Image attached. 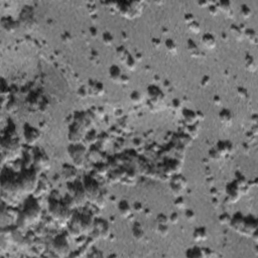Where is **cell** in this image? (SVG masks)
I'll use <instances>...</instances> for the list:
<instances>
[{"mask_svg":"<svg viewBox=\"0 0 258 258\" xmlns=\"http://www.w3.org/2000/svg\"><path fill=\"white\" fill-rule=\"evenodd\" d=\"M185 20L189 23V24H190L191 22L195 21V17L192 13H187V14H185Z\"/></svg>","mask_w":258,"mask_h":258,"instance_id":"obj_33","label":"cell"},{"mask_svg":"<svg viewBox=\"0 0 258 258\" xmlns=\"http://www.w3.org/2000/svg\"><path fill=\"white\" fill-rule=\"evenodd\" d=\"M217 151L221 156L227 155V154H231L233 150L232 143L230 141H219L217 143Z\"/></svg>","mask_w":258,"mask_h":258,"instance_id":"obj_2","label":"cell"},{"mask_svg":"<svg viewBox=\"0 0 258 258\" xmlns=\"http://www.w3.org/2000/svg\"><path fill=\"white\" fill-rule=\"evenodd\" d=\"M130 100H131V102L134 103V104H139V103L142 101V97L139 92L134 91L131 93V95H130Z\"/></svg>","mask_w":258,"mask_h":258,"instance_id":"obj_19","label":"cell"},{"mask_svg":"<svg viewBox=\"0 0 258 258\" xmlns=\"http://www.w3.org/2000/svg\"><path fill=\"white\" fill-rule=\"evenodd\" d=\"M113 36L110 32H105L103 34V43H104L106 46H110L113 43Z\"/></svg>","mask_w":258,"mask_h":258,"instance_id":"obj_23","label":"cell"},{"mask_svg":"<svg viewBox=\"0 0 258 258\" xmlns=\"http://www.w3.org/2000/svg\"><path fill=\"white\" fill-rule=\"evenodd\" d=\"M230 32H231V33L233 34L234 36L236 37L237 39H243L244 32H243V30L240 29L239 26L234 25V24L231 25V27H230Z\"/></svg>","mask_w":258,"mask_h":258,"instance_id":"obj_13","label":"cell"},{"mask_svg":"<svg viewBox=\"0 0 258 258\" xmlns=\"http://www.w3.org/2000/svg\"><path fill=\"white\" fill-rule=\"evenodd\" d=\"M173 107L174 109H180L181 108V102L178 100V99H174L173 101Z\"/></svg>","mask_w":258,"mask_h":258,"instance_id":"obj_37","label":"cell"},{"mask_svg":"<svg viewBox=\"0 0 258 258\" xmlns=\"http://www.w3.org/2000/svg\"><path fill=\"white\" fill-rule=\"evenodd\" d=\"M156 221H157V223L159 225H167L168 221H170V219H168L164 214H159V215L157 216Z\"/></svg>","mask_w":258,"mask_h":258,"instance_id":"obj_24","label":"cell"},{"mask_svg":"<svg viewBox=\"0 0 258 258\" xmlns=\"http://www.w3.org/2000/svg\"><path fill=\"white\" fill-rule=\"evenodd\" d=\"M221 103H222L221 98H220L219 96H215L214 97V104L217 105V106H220L221 105Z\"/></svg>","mask_w":258,"mask_h":258,"instance_id":"obj_40","label":"cell"},{"mask_svg":"<svg viewBox=\"0 0 258 258\" xmlns=\"http://www.w3.org/2000/svg\"><path fill=\"white\" fill-rule=\"evenodd\" d=\"M178 220H180V216H178V213H173V214L170 216V221L173 223V224H177L178 222Z\"/></svg>","mask_w":258,"mask_h":258,"instance_id":"obj_31","label":"cell"},{"mask_svg":"<svg viewBox=\"0 0 258 258\" xmlns=\"http://www.w3.org/2000/svg\"><path fill=\"white\" fill-rule=\"evenodd\" d=\"M237 93H238L239 97L242 98V99H246L247 96H248V92H247V90H246L245 88H242V87L238 88V91H237Z\"/></svg>","mask_w":258,"mask_h":258,"instance_id":"obj_30","label":"cell"},{"mask_svg":"<svg viewBox=\"0 0 258 258\" xmlns=\"http://www.w3.org/2000/svg\"><path fill=\"white\" fill-rule=\"evenodd\" d=\"M209 12L211 13L212 15H217L219 12V9L216 5H210L209 6Z\"/></svg>","mask_w":258,"mask_h":258,"instance_id":"obj_32","label":"cell"},{"mask_svg":"<svg viewBox=\"0 0 258 258\" xmlns=\"http://www.w3.org/2000/svg\"><path fill=\"white\" fill-rule=\"evenodd\" d=\"M226 192L228 194V200H230L232 203H236V201H238L240 190L236 183H232L227 185Z\"/></svg>","mask_w":258,"mask_h":258,"instance_id":"obj_1","label":"cell"},{"mask_svg":"<svg viewBox=\"0 0 258 258\" xmlns=\"http://www.w3.org/2000/svg\"><path fill=\"white\" fill-rule=\"evenodd\" d=\"M202 42L208 50H214L216 47V39L211 33H205L202 37Z\"/></svg>","mask_w":258,"mask_h":258,"instance_id":"obj_4","label":"cell"},{"mask_svg":"<svg viewBox=\"0 0 258 258\" xmlns=\"http://www.w3.org/2000/svg\"><path fill=\"white\" fill-rule=\"evenodd\" d=\"M183 116L185 121L190 125H194L195 122L197 121V116H196V112L192 111L190 109H185L183 111Z\"/></svg>","mask_w":258,"mask_h":258,"instance_id":"obj_6","label":"cell"},{"mask_svg":"<svg viewBox=\"0 0 258 258\" xmlns=\"http://www.w3.org/2000/svg\"><path fill=\"white\" fill-rule=\"evenodd\" d=\"M219 118H220V121H221L223 124L225 125H230L232 123V120H233V115L230 110L228 109H223L221 112H220L219 114Z\"/></svg>","mask_w":258,"mask_h":258,"instance_id":"obj_5","label":"cell"},{"mask_svg":"<svg viewBox=\"0 0 258 258\" xmlns=\"http://www.w3.org/2000/svg\"><path fill=\"white\" fill-rule=\"evenodd\" d=\"M193 237H194V239L196 240V241H204V240L207 239V231H206V229L205 228H197L195 230V232H194V235H193Z\"/></svg>","mask_w":258,"mask_h":258,"instance_id":"obj_11","label":"cell"},{"mask_svg":"<svg viewBox=\"0 0 258 258\" xmlns=\"http://www.w3.org/2000/svg\"><path fill=\"white\" fill-rule=\"evenodd\" d=\"M185 219H187L188 221H194L195 217H196V214H195L194 211H192V210L188 209V210H185Z\"/></svg>","mask_w":258,"mask_h":258,"instance_id":"obj_27","label":"cell"},{"mask_svg":"<svg viewBox=\"0 0 258 258\" xmlns=\"http://www.w3.org/2000/svg\"><path fill=\"white\" fill-rule=\"evenodd\" d=\"M152 44L154 46V47H156V49H158V47H160V44H161V42L158 39H152Z\"/></svg>","mask_w":258,"mask_h":258,"instance_id":"obj_39","label":"cell"},{"mask_svg":"<svg viewBox=\"0 0 258 258\" xmlns=\"http://www.w3.org/2000/svg\"><path fill=\"white\" fill-rule=\"evenodd\" d=\"M211 193H214V194H212V196L214 198H216L217 196H218V194H219V192H218V190H217V189H215V188H212L211 189V191H210Z\"/></svg>","mask_w":258,"mask_h":258,"instance_id":"obj_41","label":"cell"},{"mask_svg":"<svg viewBox=\"0 0 258 258\" xmlns=\"http://www.w3.org/2000/svg\"><path fill=\"white\" fill-rule=\"evenodd\" d=\"M117 54H118V58H120V60H121L122 62H124V63H125L127 57L129 56V54L127 53V50L123 47H120L117 49Z\"/></svg>","mask_w":258,"mask_h":258,"instance_id":"obj_18","label":"cell"},{"mask_svg":"<svg viewBox=\"0 0 258 258\" xmlns=\"http://www.w3.org/2000/svg\"><path fill=\"white\" fill-rule=\"evenodd\" d=\"M174 206L178 209H185V202L181 197H178L174 202Z\"/></svg>","mask_w":258,"mask_h":258,"instance_id":"obj_28","label":"cell"},{"mask_svg":"<svg viewBox=\"0 0 258 258\" xmlns=\"http://www.w3.org/2000/svg\"><path fill=\"white\" fill-rule=\"evenodd\" d=\"M157 233L159 234V235L166 236V234L168 233V227H167V225H159V224H158Z\"/></svg>","mask_w":258,"mask_h":258,"instance_id":"obj_26","label":"cell"},{"mask_svg":"<svg viewBox=\"0 0 258 258\" xmlns=\"http://www.w3.org/2000/svg\"><path fill=\"white\" fill-rule=\"evenodd\" d=\"M129 82V78L127 77L126 75H124V74H122V76H121V79H120V82L119 83H122V84H127Z\"/></svg>","mask_w":258,"mask_h":258,"instance_id":"obj_35","label":"cell"},{"mask_svg":"<svg viewBox=\"0 0 258 258\" xmlns=\"http://www.w3.org/2000/svg\"><path fill=\"white\" fill-rule=\"evenodd\" d=\"M209 83H210V78L208 77V76H205V77L203 78L202 82H201V85L202 86H207Z\"/></svg>","mask_w":258,"mask_h":258,"instance_id":"obj_36","label":"cell"},{"mask_svg":"<svg viewBox=\"0 0 258 258\" xmlns=\"http://www.w3.org/2000/svg\"><path fill=\"white\" fill-rule=\"evenodd\" d=\"M209 156H210V159H212V160H217V159H219V158L221 157V155H220L219 152L216 149L210 150L209 151Z\"/></svg>","mask_w":258,"mask_h":258,"instance_id":"obj_29","label":"cell"},{"mask_svg":"<svg viewBox=\"0 0 258 258\" xmlns=\"http://www.w3.org/2000/svg\"><path fill=\"white\" fill-rule=\"evenodd\" d=\"M217 7H218L219 10H221V11L225 12L227 15H232V8H231V3L229 1H220L218 2V4L216 5Z\"/></svg>","mask_w":258,"mask_h":258,"instance_id":"obj_10","label":"cell"},{"mask_svg":"<svg viewBox=\"0 0 258 258\" xmlns=\"http://www.w3.org/2000/svg\"><path fill=\"white\" fill-rule=\"evenodd\" d=\"M196 116H197V121H202V120L205 118L204 114H203V113L200 112V111H197V112H196Z\"/></svg>","mask_w":258,"mask_h":258,"instance_id":"obj_38","label":"cell"},{"mask_svg":"<svg viewBox=\"0 0 258 258\" xmlns=\"http://www.w3.org/2000/svg\"><path fill=\"white\" fill-rule=\"evenodd\" d=\"M89 93H90V92H89L88 89L83 86V87H81L78 90V96L80 98H82V99H85V98H87V96L89 95Z\"/></svg>","mask_w":258,"mask_h":258,"instance_id":"obj_25","label":"cell"},{"mask_svg":"<svg viewBox=\"0 0 258 258\" xmlns=\"http://www.w3.org/2000/svg\"><path fill=\"white\" fill-rule=\"evenodd\" d=\"M245 62H246L247 70L250 72H254L256 70V63H255V61H254V58H252V56H247Z\"/></svg>","mask_w":258,"mask_h":258,"instance_id":"obj_15","label":"cell"},{"mask_svg":"<svg viewBox=\"0 0 258 258\" xmlns=\"http://www.w3.org/2000/svg\"><path fill=\"white\" fill-rule=\"evenodd\" d=\"M188 50L190 51L191 56L193 58H199L202 54L201 50H199V47L193 39H189L188 40Z\"/></svg>","mask_w":258,"mask_h":258,"instance_id":"obj_7","label":"cell"},{"mask_svg":"<svg viewBox=\"0 0 258 258\" xmlns=\"http://www.w3.org/2000/svg\"><path fill=\"white\" fill-rule=\"evenodd\" d=\"M133 210L135 212H141V210H142V206L140 203H135V204L133 205Z\"/></svg>","mask_w":258,"mask_h":258,"instance_id":"obj_34","label":"cell"},{"mask_svg":"<svg viewBox=\"0 0 258 258\" xmlns=\"http://www.w3.org/2000/svg\"><path fill=\"white\" fill-rule=\"evenodd\" d=\"M143 230L139 224H135L133 228V237L137 240H141L143 238Z\"/></svg>","mask_w":258,"mask_h":258,"instance_id":"obj_16","label":"cell"},{"mask_svg":"<svg viewBox=\"0 0 258 258\" xmlns=\"http://www.w3.org/2000/svg\"><path fill=\"white\" fill-rule=\"evenodd\" d=\"M118 210L119 213L123 217H128L130 215V213H131V207H130V205L126 201H121L119 203Z\"/></svg>","mask_w":258,"mask_h":258,"instance_id":"obj_8","label":"cell"},{"mask_svg":"<svg viewBox=\"0 0 258 258\" xmlns=\"http://www.w3.org/2000/svg\"><path fill=\"white\" fill-rule=\"evenodd\" d=\"M164 46H166V50L168 51V53H170V54H175V53H177L178 46H177V43H174V40L170 39H166V43H164Z\"/></svg>","mask_w":258,"mask_h":258,"instance_id":"obj_12","label":"cell"},{"mask_svg":"<svg viewBox=\"0 0 258 258\" xmlns=\"http://www.w3.org/2000/svg\"><path fill=\"white\" fill-rule=\"evenodd\" d=\"M189 29H190L193 33H199L201 30V26L199 24V22L195 20V21H193L189 24Z\"/></svg>","mask_w":258,"mask_h":258,"instance_id":"obj_22","label":"cell"},{"mask_svg":"<svg viewBox=\"0 0 258 258\" xmlns=\"http://www.w3.org/2000/svg\"><path fill=\"white\" fill-rule=\"evenodd\" d=\"M240 13H241L242 17H244V18H249V17L251 16L252 11H251V9L249 8L248 5L242 4L241 7H240Z\"/></svg>","mask_w":258,"mask_h":258,"instance_id":"obj_17","label":"cell"},{"mask_svg":"<svg viewBox=\"0 0 258 258\" xmlns=\"http://www.w3.org/2000/svg\"><path fill=\"white\" fill-rule=\"evenodd\" d=\"M209 3L208 2H199V5L200 6H208Z\"/></svg>","mask_w":258,"mask_h":258,"instance_id":"obj_42","label":"cell"},{"mask_svg":"<svg viewBox=\"0 0 258 258\" xmlns=\"http://www.w3.org/2000/svg\"><path fill=\"white\" fill-rule=\"evenodd\" d=\"M219 222L222 225H228L231 222V217H230L229 214H227V213H223L222 215L219 216Z\"/></svg>","mask_w":258,"mask_h":258,"instance_id":"obj_21","label":"cell"},{"mask_svg":"<svg viewBox=\"0 0 258 258\" xmlns=\"http://www.w3.org/2000/svg\"><path fill=\"white\" fill-rule=\"evenodd\" d=\"M24 137L26 142L28 144H33L37 141L39 139V132L36 128L32 127H28V128L24 129Z\"/></svg>","mask_w":258,"mask_h":258,"instance_id":"obj_3","label":"cell"},{"mask_svg":"<svg viewBox=\"0 0 258 258\" xmlns=\"http://www.w3.org/2000/svg\"><path fill=\"white\" fill-rule=\"evenodd\" d=\"M125 65H126V67L129 69V70H134L136 67V61H135V58H134L132 56H129L127 57L126 58V61H125Z\"/></svg>","mask_w":258,"mask_h":258,"instance_id":"obj_20","label":"cell"},{"mask_svg":"<svg viewBox=\"0 0 258 258\" xmlns=\"http://www.w3.org/2000/svg\"><path fill=\"white\" fill-rule=\"evenodd\" d=\"M244 36L245 37H247L250 42H252L255 43H256V39H257V36H256V32L255 30L252 29V28H246L244 30Z\"/></svg>","mask_w":258,"mask_h":258,"instance_id":"obj_14","label":"cell"},{"mask_svg":"<svg viewBox=\"0 0 258 258\" xmlns=\"http://www.w3.org/2000/svg\"><path fill=\"white\" fill-rule=\"evenodd\" d=\"M109 76L110 79L112 80V82H120V79H121V71L117 66H113L110 68L109 71Z\"/></svg>","mask_w":258,"mask_h":258,"instance_id":"obj_9","label":"cell"}]
</instances>
